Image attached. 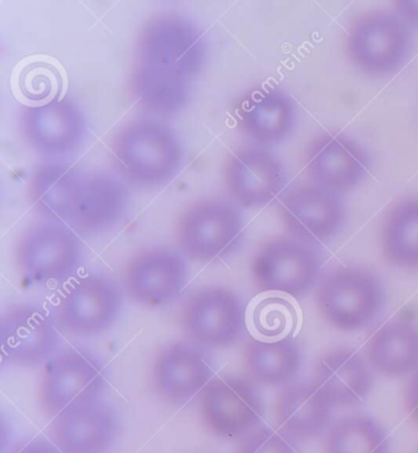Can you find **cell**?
<instances>
[{"label": "cell", "instance_id": "obj_7", "mask_svg": "<svg viewBox=\"0 0 418 453\" xmlns=\"http://www.w3.org/2000/svg\"><path fill=\"white\" fill-rule=\"evenodd\" d=\"M81 260L82 242L78 233L62 222L48 219L27 226L14 248L16 270L36 285L69 279Z\"/></svg>", "mask_w": 418, "mask_h": 453}, {"label": "cell", "instance_id": "obj_10", "mask_svg": "<svg viewBox=\"0 0 418 453\" xmlns=\"http://www.w3.org/2000/svg\"><path fill=\"white\" fill-rule=\"evenodd\" d=\"M104 388L106 370L96 357L81 349H68L44 366L38 401L44 413L54 418L68 408L100 400Z\"/></svg>", "mask_w": 418, "mask_h": 453}, {"label": "cell", "instance_id": "obj_29", "mask_svg": "<svg viewBox=\"0 0 418 453\" xmlns=\"http://www.w3.org/2000/svg\"><path fill=\"white\" fill-rule=\"evenodd\" d=\"M62 84L58 69L50 63L28 64L19 75V90L22 97L36 104H48L59 98Z\"/></svg>", "mask_w": 418, "mask_h": 453}, {"label": "cell", "instance_id": "obj_32", "mask_svg": "<svg viewBox=\"0 0 418 453\" xmlns=\"http://www.w3.org/2000/svg\"><path fill=\"white\" fill-rule=\"evenodd\" d=\"M9 453H62V451L53 442L36 438L16 442Z\"/></svg>", "mask_w": 418, "mask_h": 453}, {"label": "cell", "instance_id": "obj_23", "mask_svg": "<svg viewBox=\"0 0 418 453\" xmlns=\"http://www.w3.org/2000/svg\"><path fill=\"white\" fill-rule=\"evenodd\" d=\"M85 174L63 161L38 165L27 183L32 209L48 221L69 225L79 205Z\"/></svg>", "mask_w": 418, "mask_h": 453}, {"label": "cell", "instance_id": "obj_22", "mask_svg": "<svg viewBox=\"0 0 418 453\" xmlns=\"http://www.w3.org/2000/svg\"><path fill=\"white\" fill-rule=\"evenodd\" d=\"M129 190L116 175L98 171L85 174L79 205L69 226L78 234L100 235L122 221L129 206Z\"/></svg>", "mask_w": 418, "mask_h": 453}, {"label": "cell", "instance_id": "obj_18", "mask_svg": "<svg viewBox=\"0 0 418 453\" xmlns=\"http://www.w3.org/2000/svg\"><path fill=\"white\" fill-rule=\"evenodd\" d=\"M50 434L62 453H107L120 434V419L106 402H88L54 417Z\"/></svg>", "mask_w": 418, "mask_h": 453}, {"label": "cell", "instance_id": "obj_25", "mask_svg": "<svg viewBox=\"0 0 418 453\" xmlns=\"http://www.w3.org/2000/svg\"><path fill=\"white\" fill-rule=\"evenodd\" d=\"M367 362L385 378H403L418 370V325L397 319L376 331L367 346Z\"/></svg>", "mask_w": 418, "mask_h": 453}, {"label": "cell", "instance_id": "obj_6", "mask_svg": "<svg viewBox=\"0 0 418 453\" xmlns=\"http://www.w3.org/2000/svg\"><path fill=\"white\" fill-rule=\"evenodd\" d=\"M323 260L317 248L279 235L265 241L255 250L249 273L261 293H277L301 298L318 285Z\"/></svg>", "mask_w": 418, "mask_h": 453}, {"label": "cell", "instance_id": "obj_34", "mask_svg": "<svg viewBox=\"0 0 418 453\" xmlns=\"http://www.w3.org/2000/svg\"><path fill=\"white\" fill-rule=\"evenodd\" d=\"M392 11L410 27L418 28V2L399 0L391 2Z\"/></svg>", "mask_w": 418, "mask_h": 453}, {"label": "cell", "instance_id": "obj_21", "mask_svg": "<svg viewBox=\"0 0 418 453\" xmlns=\"http://www.w3.org/2000/svg\"><path fill=\"white\" fill-rule=\"evenodd\" d=\"M313 384L333 408L359 406L375 386L372 368L356 350L335 348L318 360Z\"/></svg>", "mask_w": 418, "mask_h": 453}, {"label": "cell", "instance_id": "obj_24", "mask_svg": "<svg viewBox=\"0 0 418 453\" xmlns=\"http://www.w3.org/2000/svg\"><path fill=\"white\" fill-rule=\"evenodd\" d=\"M333 406L313 382H291L281 388L275 418L281 432L296 441H311L330 426Z\"/></svg>", "mask_w": 418, "mask_h": 453}, {"label": "cell", "instance_id": "obj_8", "mask_svg": "<svg viewBox=\"0 0 418 453\" xmlns=\"http://www.w3.org/2000/svg\"><path fill=\"white\" fill-rule=\"evenodd\" d=\"M18 130L31 151L50 161L74 155L84 146L89 134L84 111L68 97L21 106Z\"/></svg>", "mask_w": 418, "mask_h": 453}, {"label": "cell", "instance_id": "obj_3", "mask_svg": "<svg viewBox=\"0 0 418 453\" xmlns=\"http://www.w3.org/2000/svg\"><path fill=\"white\" fill-rule=\"evenodd\" d=\"M314 299L328 325L343 333H359L384 311L387 293L381 277L372 270L339 266L319 280Z\"/></svg>", "mask_w": 418, "mask_h": 453}, {"label": "cell", "instance_id": "obj_33", "mask_svg": "<svg viewBox=\"0 0 418 453\" xmlns=\"http://www.w3.org/2000/svg\"><path fill=\"white\" fill-rule=\"evenodd\" d=\"M404 402L408 416L418 426V370L408 380L404 392Z\"/></svg>", "mask_w": 418, "mask_h": 453}, {"label": "cell", "instance_id": "obj_16", "mask_svg": "<svg viewBox=\"0 0 418 453\" xmlns=\"http://www.w3.org/2000/svg\"><path fill=\"white\" fill-rule=\"evenodd\" d=\"M305 168L311 183L344 196L368 178L372 158L356 140L341 133H325L309 145Z\"/></svg>", "mask_w": 418, "mask_h": 453}, {"label": "cell", "instance_id": "obj_19", "mask_svg": "<svg viewBox=\"0 0 418 453\" xmlns=\"http://www.w3.org/2000/svg\"><path fill=\"white\" fill-rule=\"evenodd\" d=\"M212 378V365L205 354L196 344L184 341L162 348L151 366L155 394L174 406L204 391Z\"/></svg>", "mask_w": 418, "mask_h": 453}, {"label": "cell", "instance_id": "obj_11", "mask_svg": "<svg viewBox=\"0 0 418 453\" xmlns=\"http://www.w3.org/2000/svg\"><path fill=\"white\" fill-rule=\"evenodd\" d=\"M123 305L116 280L102 273L79 277L60 296L56 309L60 330L75 336H94L113 325Z\"/></svg>", "mask_w": 418, "mask_h": 453}, {"label": "cell", "instance_id": "obj_12", "mask_svg": "<svg viewBox=\"0 0 418 453\" xmlns=\"http://www.w3.org/2000/svg\"><path fill=\"white\" fill-rule=\"evenodd\" d=\"M279 216L289 237L317 248L339 234L346 223L347 207L340 194L308 183L281 197Z\"/></svg>", "mask_w": 418, "mask_h": 453}, {"label": "cell", "instance_id": "obj_1", "mask_svg": "<svg viewBox=\"0 0 418 453\" xmlns=\"http://www.w3.org/2000/svg\"><path fill=\"white\" fill-rule=\"evenodd\" d=\"M205 32L186 15L161 12L143 22L134 43L129 92L152 117L187 107L206 64Z\"/></svg>", "mask_w": 418, "mask_h": 453}, {"label": "cell", "instance_id": "obj_14", "mask_svg": "<svg viewBox=\"0 0 418 453\" xmlns=\"http://www.w3.org/2000/svg\"><path fill=\"white\" fill-rule=\"evenodd\" d=\"M200 419L207 432L220 439L244 438L263 419L259 392L251 379L222 376L204 388Z\"/></svg>", "mask_w": 418, "mask_h": 453}, {"label": "cell", "instance_id": "obj_26", "mask_svg": "<svg viewBox=\"0 0 418 453\" xmlns=\"http://www.w3.org/2000/svg\"><path fill=\"white\" fill-rule=\"evenodd\" d=\"M244 364L254 384L283 388L301 372L302 349L292 337L275 341L249 338L244 347Z\"/></svg>", "mask_w": 418, "mask_h": 453}, {"label": "cell", "instance_id": "obj_28", "mask_svg": "<svg viewBox=\"0 0 418 453\" xmlns=\"http://www.w3.org/2000/svg\"><path fill=\"white\" fill-rule=\"evenodd\" d=\"M324 453H391L384 427L367 414L335 420L325 434Z\"/></svg>", "mask_w": 418, "mask_h": 453}, {"label": "cell", "instance_id": "obj_9", "mask_svg": "<svg viewBox=\"0 0 418 453\" xmlns=\"http://www.w3.org/2000/svg\"><path fill=\"white\" fill-rule=\"evenodd\" d=\"M180 324L184 336L197 347L228 348L244 336V303L237 293L228 287H203L184 302Z\"/></svg>", "mask_w": 418, "mask_h": 453}, {"label": "cell", "instance_id": "obj_30", "mask_svg": "<svg viewBox=\"0 0 418 453\" xmlns=\"http://www.w3.org/2000/svg\"><path fill=\"white\" fill-rule=\"evenodd\" d=\"M295 319L291 304L280 298H269L261 303L254 315L258 331L265 337H279L291 327Z\"/></svg>", "mask_w": 418, "mask_h": 453}, {"label": "cell", "instance_id": "obj_27", "mask_svg": "<svg viewBox=\"0 0 418 453\" xmlns=\"http://www.w3.org/2000/svg\"><path fill=\"white\" fill-rule=\"evenodd\" d=\"M382 253L400 269H418V196H406L388 210L382 225Z\"/></svg>", "mask_w": 418, "mask_h": 453}, {"label": "cell", "instance_id": "obj_20", "mask_svg": "<svg viewBox=\"0 0 418 453\" xmlns=\"http://www.w3.org/2000/svg\"><path fill=\"white\" fill-rule=\"evenodd\" d=\"M296 123L295 101L285 91L271 86L252 91L236 108L239 132L260 148L286 142Z\"/></svg>", "mask_w": 418, "mask_h": 453}, {"label": "cell", "instance_id": "obj_2", "mask_svg": "<svg viewBox=\"0 0 418 453\" xmlns=\"http://www.w3.org/2000/svg\"><path fill=\"white\" fill-rule=\"evenodd\" d=\"M111 150L126 178L140 187L167 183L183 161L177 134L158 118L128 121L112 137Z\"/></svg>", "mask_w": 418, "mask_h": 453}, {"label": "cell", "instance_id": "obj_4", "mask_svg": "<svg viewBox=\"0 0 418 453\" xmlns=\"http://www.w3.org/2000/svg\"><path fill=\"white\" fill-rule=\"evenodd\" d=\"M244 232V219L237 203L221 197H200L178 217L174 241L184 257L206 264L232 253Z\"/></svg>", "mask_w": 418, "mask_h": 453}, {"label": "cell", "instance_id": "obj_17", "mask_svg": "<svg viewBox=\"0 0 418 453\" xmlns=\"http://www.w3.org/2000/svg\"><path fill=\"white\" fill-rule=\"evenodd\" d=\"M3 359L16 366L50 362L59 347V334L38 305L20 303L5 309L0 319Z\"/></svg>", "mask_w": 418, "mask_h": 453}, {"label": "cell", "instance_id": "obj_13", "mask_svg": "<svg viewBox=\"0 0 418 453\" xmlns=\"http://www.w3.org/2000/svg\"><path fill=\"white\" fill-rule=\"evenodd\" d=\"M187 280L186 257L165 245L139 249L128 258L122 271V287L128 298L146 308L174 301Z\"/></svg>", "mask_w": 418, "mask_h": 453}, {"label": "cell", "instance_id": "obj_31", "mask_svg": "<svg viewBox=\"0 0 418 453\" xmlns=\"http://www.w3.org/2000/svg\"><path fill=\"white\" fill-rule=\"evenodd\" d=\"M236 453H298L292 440L271 427L253 430L239 441Z\"/></svg>", "mask_w": 418, "mask_h": 453}, {"label": "cell", "instance_id": "obj_5", "mask_svg": "<svg viewBox=\"0 0 418 453\" xmlns=\"http://www.w3.org/2000/svg\"><path fill=\"white\" fill-rule=\"evenodd\" d=\"M344 50L366 75L385 78L399 72L413 50V34L394 12L373 9L350 22Z\"/></svg>", "mask_w": 418, "mask_h": 453}, {"label": "cell", "instance_id": "obj_15", "mask_svg": "<svg viewBox=\"0 0 418 453\" xmlns=\"http://www.w3.org/2000/svg\"><path fill=\"white\" fill-rule=\"evenodd\" d=\"M223 187L233 203L260 209L279 196L286 185L283 161L269 149L247 146L229 152L221 169Z\"/></svg>", "mask_w": 418, "mask_h": 453}]
</instances>
